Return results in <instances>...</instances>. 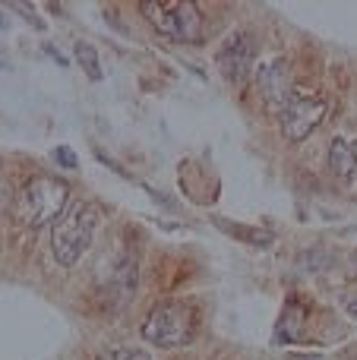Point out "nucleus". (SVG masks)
<instances>
[{
	"instance_id": "obj_4",
	"label": "nucleus",
	"mask_w": 357,
	"mask_h": 360,
	"mask_svg": "<svg viewBox=\"0 0 357 360\" xmlns=\"http://www.w3.org/2000/svg\"><path fill=\"white\" fill-rule=\"evenodd\" d=\"M139 10L171 41H200L202 13L193 0H145L139 4Z\"/></svg>"
},
{
	"instance_id": "obj_5",
	"label": "nucleus",
	"mask_w": 357,
	"mask_h": 360,
	"mask_svg": "<svg viewBox=\"0 0 357 360\" xmlns=\"http://www.w3.org/2000/svg\"><path fill=\"white\" fill-rule=\"evenodd\" d=\"M326 98L316 92H291L288 105L282 111V130L291 143H304L313 136L316 127L326 120Z\"/></svg>"
},
{
	"instance_id": "obj_6",
	"label": "nucleus",
	"mask_w": 357,
	"mask_h": 360,
	"mask_svg": "<svg viewBox=\"0 0 357 360\" xmlns=\"http://www.w3.org/2000/svg\"><path fill=\"white\" fill-rule=\"evenodd\" d=\"M253 60H257V48H253L250 35L247 32H234L221 41V48L215 51V63H219V73L225 76V82L231 86H244L253 73Z\"/></svg>"
},
{
	"instance_id": "obj_3",
	"label": "nucleus",
	"mask_w": 357,
	"mask_h": 360,
	"mask_svg": "<svg viewBox=\"0 0 357 360\" xmlns=\"http://www.w3.org/2000/svg\"><path fill=\"white\" fill-rule=\"evenodd\" d=\"M70 202V186L54 177H35L19 190L16 196V215L29 228H44L54 218L67 212Z\"/></svg>"
},
{
	"instance_id": "obj_13",
	"label": "nucleus",
	"mask_w": 357,
	"mask_h": 360,
	"mask_svg": "<svg viewBox=\"0 0 357 360\" xmlns=\"http://www.w3.org/2000/svg\"><path fill=\"white\" fill-rule=\"evenodd\" d=\"M4 205H6V180L0 177V212H4Z\"/></svg>"
},
{
	"instance_id": "obj_14",
	"label": "nucleus",
	"mask_w": 357,
	"mask_h": 360,
	"mask_svg": "<svg viewBox=\"0 0 357 360\" xmlns=\"http://www.w3.org/2000/svg\"><path fill=\"white\" fill-rule=\"evenodd\" d=\"M348 313H351V316H357V300H351V304H348Z\"/></svg>"
},
{
	"instance_id": "obj_8",
	"label": "nucleus",
	"mask_w": 357,
	"mask_h": 360,
	"mask_svg": "<svg viewBox=\"0 0 357 360\" xmlns=\"http://www.w3.org/2000/svg\"><path fill=\"white\" fill-rule=\"evenodd\" d=\"M257 89L263 95L266 108L269 111H285L291 98V70H288V60L285 57H272V60L259 63L257 70Z\"/></svg>"
},
{
	"instance_id": "obj_2",
	"label": "nucleus",
	"mask_w": 357,
	"mask_h": 360,
	"mask_svg": "<svg viewBox=\"0 0 357 360\" xmlns=\"http://www.w3.org/2000/svg\"><path fill=\"white\" fill-rule=\"evenodd\" d=\"M139 332L155 348H183L196 335V310L190 304H181V300H164V304H155L145 313Z\"/></svg>"
},
{
	"instance_id": "obj_12",
	"label": "nucleus",
	"mask_w": 357,
	"mask_h": 360,
	"mask_svg": "<svg viewBox=\"0 0 357 360\" xmlns=\"http://www.w3.org/2000/svg\"><path fill=\"white\" fill-rule=\"evenodd\" d=\"M54 158H57V165H63V168H76V155L67 149V146H57Z\"/></svg>"
},
{
	"instance_id": "obj_11",
	"label": "nucleus",
	"mask_w": 357,
	"mask_h": 360,
	"mask_svg": "<svg viewBox=\"0 0 357 360\" xmlns=\"http://www.w3.org/2000/svg\"><path fill=\"white\" fill-rule=\"evenodd\" d=\"M101 360H152L149 351L145 348H136V345H114V348H108Z\"/></svg>"
},
{
	"instance_id": "obj_15",
	"label": "nucleus",
	"mask_w": 357,
	"mask_h": 360,
	"mask_svg": "<svg viewBox=\"0 0 357 360\" xmlns=\"http://www.w3.org/2000/svg\"><path fill=\"white\" fill-rule=\"evenodd\" d=\"M351 266H354V272H357V250H354V256H351Z\"/></svg>"
},
{
	"instance_id": "obj_9",
	"label": "nucleus",
	"mask_w": 357,
	"mask_h": 360,
	"mask_svg": "<svg viewBox=\"0 0 357 360\" xmlns=\"http://www.w3.org/2000/svg\"><path fill=\"white\" fill-rule=\"evenodd\" d=\"M329 171L345 186H357V146L351 139L339 136L329 146Z\"/></svg>"
},
{
	"instance_id": "obj_10",
	"label": "nucleus",
	"mask_w": 357,
	"mask_h": 360,
	"mask_svg": "<svg viewBox=\"0 0 357 360\" xmlns=\"http://www.w3.org/2000/svg\"><path fill=\"white\" fill-rule=\"evenodd\" d=\"M76 60H79V67L86 70V76H89V79H101L98 51H95L89 41H76Z\"/></svg>"
},
{
	"instance_id": "obj_7",
	"label": "nucleus",
	"mask_w": 357,
	"mask_h": 360,
	"mask_svg": "<svg viewBox=\"0 0 357 360\" xmlns=\"http://www.w3.org/2000/svg\"><path fill=\"white\" fill-rule=\"evenodd\" d=\"M101 272H105V285H98V291L105 294V307H124L136 291V259L117 253L101 266Z\"/></svg>"
},
{
	"instance_id": "obj_1",
	"label": "nucleus",
	"mask_w": 357,
	"mask_h": 360,
	"mask_svg": "<svg viewBox=\"0 0 357 360\" xmlns=\"http://www.w3.org/2000/svg\"><path fill=\"white\" fill-rule=\"evenodd\" d=\"M95 228H98V209L92 202H76L73 209L63 212L54 228V237H51V256L57 266L73 269L92 247Z\"/></svg>"
}]
</instances>
